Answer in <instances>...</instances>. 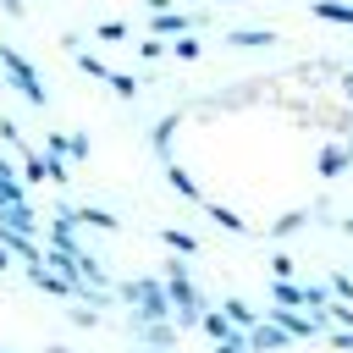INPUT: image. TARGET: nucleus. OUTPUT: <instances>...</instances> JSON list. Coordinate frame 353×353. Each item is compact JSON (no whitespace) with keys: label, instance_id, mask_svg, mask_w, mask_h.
Here are the masks:
<instances>
[{"label":"nucleus","instance_id":"nucleus-14","mask_svg":"<svg viewBox=\"0 0 353 353\" xmlns=\"http://www.w3.org/2000/svg\"><path fill=\"white\" fill-rule=\"evenodd\" d=\"M210 215H215L221 226H232V232H243V215H232V210H221V204H210Z\"/></svg>","mask_w":353,"mask_h":353},{"label":"nucleus","instance_id":"nucleus-10","mask_svg":"<svg viewBox=\"0 0 353 353\" xmlns=\"http://www.w3.org/2000/svg\"><path fill=\"white\" fill-rule=\"evenodd\" d=\"M165 176H171V188H176V193H188V199H199V188H193V176H188L182 165H171Z\"/></svg>","mask_w":353,"mask_h":353},{"label":"nucleus","instance_id":"nucleus-15","mask_svg":"<svg viewBox=\"0 0 353 353\" xmlns=\"http://www.w3.org/2000/svg\"><path fill=\"white\" fill-rule=\"evenodd\" d=\"M99 39H110V44H116V39H127V28H121V22H99Z\"/></svg>","mask_w":353,"mask_h":353},{"label":"nucleus","instance_id":"nucleus-17","mask_svg":"<svg viewBox=\"0 0 353 353\" xmlns=\"http://www.w3.org/2000/svg\"><path fill=\"white\" fill-rule=\"evenodd\" d=\"M149 11H171V0H149Z\"/></svg>","mask_w":353,"mask_h":353},{"label":"nucleus","instance_id":"nucleus-1","mask_svg":"<svg viewBox=\"0 0 353 353\" xmlns=\"http://www.w3.org/2000/svg\"><path fill=\"white\" fill-rule=\"evenodd\" d=\"M0 66H6L11 88H17V94H22L28 105H50V88L39 83V72H33V66H28V61H22V55H17L11 44H0Z\"/></svg>","mask_w":353,"mask_h":353},{"label":"nucleus","instance_id":"nucleus-5","mask_svg":"<svg viewBox=\"0 0 353 353\" xmlns=\"http://www.w3.org/2000/svg\"><path fill=\"white\" fill-rule=\"evenodd\" d=\"M226 44H237V50H259V44H276V39H270V28H237V33H226Z\"/></svg>","mask_w":353,"mask_h":353},{"label":"nucleus","instance_id":"nucleus-7","mask_svg":"<svg viewBox=\"0 0 353 353\" xmlns=\"http://www.w3.org/2000/svg\"><path fill=\"white\" fill-rule=\"evenodd\" d=\"M276 320H281V325H287L292 336H314V331H320V320H303V314H287V309H281Z\"/></svg>","mask_w":353,"mask_h":353},{"label":"nucleus","instance_id":"nucleus-18","mask_svg":"<svg viewBox=\"0 0 353 353\" xmlns=\"http://www.w3.org/2000/svg\"><path fill=\"white\" fill-rule=\"evenodd\" d=\"M347 99H353V72H347Z\"/></svg>","mask_w":353,"mask_h":353},{"label":"nucleus","instance_id":"nucleus-2","mask_svg":"<svg viewBox=\"0 0 353 353\" xmlns=\"http://www.w3.org/2000/svg\"><path fill=\"white\" fill-rule=\"evenodd\" d=\"M121 292H127V303H132V309H138L149 325H160V314H165V303H171V298H165L154 281H127Z\"/></svg>","mask_w":353,"mask_h":353},{"label":"nucleus","instance_id":"nucleus-16","mask_svg":"<svg viewBox=\"0 0 353 353\" xmlns=\"http://www.w3.org/2000/svg\"><path fill=\"white\" fill-rule=\"evenodd\" d=\"M0 6H6V11H11V17H22V0H0Z\"/></svg>","mask_w":353,"mask_h":353},{"label":"nucleus","instance_id":"nucleus-3","mask_svg":"<svg viewBox=\"0 0 353 353\" xmlns=\"http://www.w3.org/2000/svg\"><path fill=\"white\" fill-rule=\"evenodd\" d=\"M165 298L176 303V314H182V320H199V309H204V303H199V292H193V281H188L182 270H171V281H165Z\"/></svg>","mask_w":353,"mask_h":353},{"label":"nucleus","instance_id":"nucleus-11","mask_svg":"<svg viewBox=\"0 0 353 353\" xmlns=\"http://www.w3.org/2000/svg\"><path fill=\"white\" fill-rule=\"evenodd\" d=\"M248 342H254V347H281V342H287V336H281V331H276V325H259V331H254V336H248Z\"/></svg>","mask_w":353,"mask_h":353},{"label":"nucleus","instance_id":"nucleus-13","mask_svg":"<svg viewBox=\"0 0 353 353\" xmlns=\"http://www.w3.org/2000/svg\"><path fill=\"white\" fill-rule=\"evenodd\" d=\"M110 88H116L121 99H132V94H138V83H132V77H121V72H110Z\"/></svg>","mask_w":353,"mask_h":353},{"label":"nucleus","instance_id":"nucleus-8","mask_svg":"<svg viewBox=\"0 0 353 353\" xmlns=\"http://www.w3.org/2000/svg\"><path fill=\"white\" fill-rule=\"evenodd\" d=\"M347 160H353L347 149H325V154H320V176H336V171H342Z\"/></svg>","mask_w":353,"mask_h":353},{"label":"nucleus","instance_id":"nucleus-12","mask_svg":"<svg viewBox=\"0 0 353 353\" xmlns=\"http://www.w3.org/2000/svg\"><path fill=\"white\" fill-rule=\"evenodd\" d=\"M77 66H83L88 77H105V83H110V66H105V61H94V55H77Z\"/></svg>","mask_w":353,"mask_h":353},{"label":"nucleus","instance_id":"nucleus-4","mask_svg":"<svg viewBox=\"0 0 353 353\" xmlns=\"http://www.w3.org/2000/svg\"><path fill=\"white\" fill-rule=\"evenodd\" d=\"M193 28V17H182V11H154V33L160 39H182Z\"/></svg>","mask_w":353,"mask_h":353},{"label":"nucleus","instance_id":"nucleus-6","mask_svg":"<svg viewBox=\"0 0 353 353\" xmlns=\"http://www.w3.org/2000/svg\"><path fill=\"white\" fill-rule=\"evenodd\" d=\"M314 17H325V22H342V28H353V6H342V0H314Z\"/></svg>","mask_w":353,"mask_h":353},{"label":"nucleus","instance_id":"nucleus-21","mask_svg":"<svg viewBox=\"0 0 353 353\" xmlns=\"http://www.w3.org/2000/svg\"><path fill=\"white\" fill-rule=\"evenodd\" d=\"M160 353H165V347H160Z\"/></svg>","mask_w":353,"mask_h":353},{"label":"nucleus","instance_id":"nucleus-9","mask_svg":"<svg viewBox=\"0 0 353 353\" xmlns=\"http://www.w3.org/2000/svg\"><path fill=\"white\" fill-rule=\"evenodd\" d=\"M160 237H165V243H171V248H176V254H199V243H193V237H188V232H176V226H165V232H160Z\"/></svg>","mask_w":353,"mask_h":353},{"label":"nucleus","instance_id":"nucleus-20","mask_svg":"<svg viewBox=\"0 0 353 353\" xmlns=\"http://www.w3.org/2000/svg\"><path fill=\"white\" fill-rule=\"evenodd\" d=\"M347 232H353V221H347Z\"/></svg>","mask_w":353,"mask_h":353},{"label":"nucleus","instance_id":"nucleus-19","mask_svg":"<svg viewBox=\"0 0 353 353\" xmlns=\"http://www.w3.org/2000/svg\"><path fill=\"white\" fill-rule=\"evenodd\" d=\"M0 270H6V248H0Z\"/></svg>","mask_w":353,"mask_h":353}]
</instances>
